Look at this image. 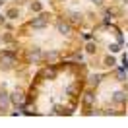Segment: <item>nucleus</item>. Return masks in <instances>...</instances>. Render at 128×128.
I'll return each mask as SVG.
<instances>
[{"mask_svg":"<svg viewBox=\"0 0 128 128\" xmlns=\"http://www.w3.org/2000/svg\"><path fill=\"white\" fill-rule=\"evenodd\" d=\"M99 82H101V76H99V74H95V76L89 78V84H91V86H99Z\"/></svg>","mask_w":128,"mask_h":128,"instance_id":"8","label":"nucleus"},{"mask_svg":"<svg viewBox=\"0 0 128 128\" xmlns=\"http://www.w3.org/2000/svg\"><path fill=\"white\" fill-rule=\"evenodd\" d=\"M112 99H114L116 103H124V101H126V93H124V91H116Z\"/></svg>","mask_w":128,"mask_h":128,"instance_id":"6","label":"nucleus"},{"mask_svg":"<svg viewBox=\"0 0 128 128\" xmlns=\"http://www.w3.org/2000/svg\"><path fill=\"white\" fill-rule=\"evenodd\" d=\"M84 103L86 105H93L95 103V95H93V93H86V95H84Z\"/></svg>","mask_w":128,"mask_h":128,"instance_id":"7","label":"nucleus"},{"mask_svg":"<svg viewBox=\"0 0 128 128\" xmlns=\"http://www.w3.org/2000/svg\"><path fill=\"white\" fill-rule=\"evenodd\" d=\"M47 25V18L45 16H37L31 20V27L33 29H41V27H45Z\"/></svg>","mask_w":128,"mask_h":128,"instance_id":"1","label":"nucleus"},{"mask_svg":"<svg viewBox=\"0 0 128 128\" xmlns=\"http://www.w3.org/2000/svg\"><path fill=\"white\" fill-rule=\"evenodd\" d=\"M8 105H10V95L6 93V91H2V89H0V109H2V111H6V109H8Z\"/></svg>","mask_w":128,"mask_h":128,"instance_id":"2","label":"nucleus"},{"mask_svg":"<svg viewBox=\"0 0 128 128\" xmlns=\"http://www.w3.org/2000/svg\"><path fill=\"white\" fill-rule=\"evenodd\" d=\"M6 16H8V18H16L18 16V10H14V8L8 10V14H6Z\"/></svg>","mask_w":128,"mask_h":128,"instance_id":"9","label":"nucleus"},{"mask_svg":"<svg viewBox=\"0 0 128 128\" xmlns=\"http://www.w3.org/2000/svg\"><path fill=\"white\" fill-rule=\"evenodd\" d=\"M56 29H58V33H62V35H68V33H70V25L64 24V22H58V24H56Z\"/></svg>","mask_w":128,"mask_h":128,"instance_id":"5","label":"nucleus"},{"mask_svg":"<svg viewBox=\"0 0 128 128\" xmlns=\"http://www.w3.org/2000/svg\"><path fill=\"white\" fill-rule=\"evenodd\" d=\"M105 64H107V66H114V58H112V56H109V58L105 60Z\"/></svg>","mask_w":128,"mask_h":128,"instance_id":"11","label":"nucleus"},{"mask_svg":"<svg viewBox=\"0 0 128 128\" xmlns=\"http://www.w3.org/2000/svg\"><path fill=\"white\" fill-rule=\"evenodd\" d=\"M10 101L14 105H22L24 103V93H22V91H12V93H10Z\"/></svg>","mask_w":128,"mask_h":128,"instance_id":"3","label":"nucleus"},{"mask_svg":"<svg viewBox=\"0 0 128 128\" xmlns=\"http://www.w3.org/2000/svg\"><path fill=\"white\" fill-rule=\"evenodd\" d=\"M27 58H29V60H33V62H39V58H41V50H39L37 47H33L31 50H29Z\"/></svg>","mask_w":128,"mask_h":128,"instance_id":"4","label":"nucleus"},{"mask_svg":"<svg viewBox=\"0 0 128 128\" xmlns=\"http://www.w3.org/2000/svg\"><path fill=\"white\" fill-rule=\"evenodd\" d=\"M91 2H93V4H97V6H101V4H103V0H91Z\"/></svg>","mask_w":128,"mask_h":128,"instance_id":"13","label":"nucleus"},{"mask_svg":"<svg viewBox=\"0 0 128 128\" xmlns=\"http://www.w3.org/2000/svg\"><path fill=\"white\" fill-rule=\"evenodd\" d=\"M31 10L39 12V10H41V4H39V2H33V4H31Z\"/></svg>","mask_w":128,"mask_h":128,"instance_id":"12","label":"nucleus"},{"mask_svg":"<svg viewBox=\"0 0 128 128\" xmlns=\"http://www.w3.org/2000/svg\"><path fill=\"white\" fill-rule=\"evenodd\" d=\"M70 16H72V20H74V22H80V14H78V12H72V14H70Z\"/></svg>","mask_w":128,"mask_h":128,"instance_id":"10","label":"nucleus"}]
</instances>
